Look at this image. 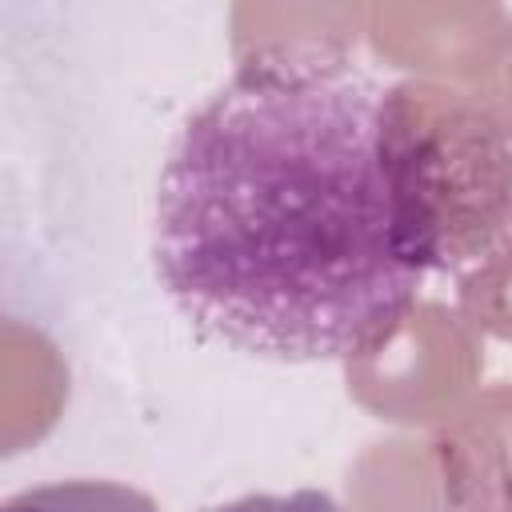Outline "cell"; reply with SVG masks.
Segmentation results:
<instances>
[{"mask_svg": "<svg viewBox=\"0 0 512 512\" xmlns=\"http://www.w3.org/2000/svg\"><path fill=\"white\" fill-rule=\"evenodd\" d=\"M152 268L236 352L308 364L388 340L444 268L392 92L320 44L252 52L168 140Z\"/></svg>", "mask_w": 512, "mask_h": 512, "instance_id": "obj_1", "label": "cell"}, {"mask_svg": "<svg viewBox=\"0 0 512 512\" xmlns=\"http://www.w3.org/2000/svg\"><path fill=\"white\" fill-rule=\"evenodd\" d=\"M0 512H156L152 496L116 480H60L24 488Z\"/></svg>", "mask_w": 512, "mask_h": 512, "instance_id": "obj_2", "label": "cell"}, {"mask_svg": "<svg viewBox=\"0 0 512 512\" xmlns=\"http://www.w3.org/2000/svg\"><path fill=\"white\" fill-rule=\"evenodd\" d=\"M204 512H344V508L320 488H296V492H252Z\"/></svg>", "mask_w": 512, "mask_h": 512, "instance_id": "obj_3", "label": "cell"}]
</instances>
